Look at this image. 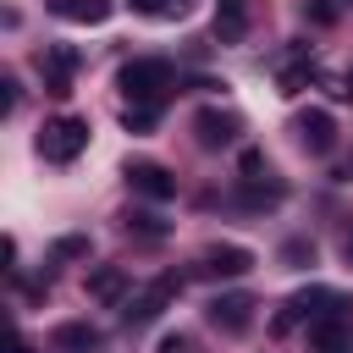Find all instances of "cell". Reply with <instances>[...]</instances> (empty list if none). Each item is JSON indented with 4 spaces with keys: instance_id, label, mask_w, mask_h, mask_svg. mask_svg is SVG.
<instances>
[{
    "instance_id": "8",
    "label": "cell",
    "mask_w": 353,
    "mask_h": 353,
    "mask_svg": "<svg viewBox=\"0 0 353 353\" xmlns=\"http://www.w3.org/2000/svg\"><path fill=\"white\" fill-rule=\"evenodd\" d=\"M292 132L303 138L309 154H331V149H336V121H331V110H303V116L292 121Z\"/></svg>"
},
{
    "instance_id": "6",
    "label": "cell",
    "mask_w": 353,
    "mask_h": 353,
    "mask_svg": "<svg viewBox=\"0 0 353 353\" xmlns=\"http://www.w3.org/2000/svg\"><path fill=\"white\" fill-rule=\"evenodd\" d=\"M127 188L143 193V199H154V204H165V199L176 193V176H171L165 165H154V160H132V165H127Z\"/></svg>"
},
{
    "instance_id": "26",
    "label": "cell",
    "mask_w": 353,
    "mask_h": 353,
    "mask_svg": "<svg viewBox=\"0 0 353 353\" xmlns=\"http://www.w3.org/2000/svg\"><path fill=\"white\" fill-rule=\"evenodd\" d=\"M342 259H347V265H353V237H347V243H342Z\"/></svg>"
},
{
    "instance_id": "20",
    "label": "cell",
    "mask_w": 353,
    "mask_h": 353,
    "mask_svg": "<svg viewBox=\"0 0 353 353\" xmlns=\"http://www.w3.org/2000/svg\"><path fill=\"white\" fill-rule=\"evenodd\" d=\"M127 226H138V232H143V237H160V232H165V226H160V221H154V215H127Z\"/></svg>"
},
{
    "instance_id": "2",
    "label": "cell",
    "mask_w": 353,
    "mask_h": 353,
    "mask_svg": "<svg viewBox=\"0 0 353 353\" xmlns=\"http://www.w3.org/2000/svg\"><path fill=\"white\" fill-rule=\"evenodd\" d=\"M116 83H121L127 105H160V94L171 88V66L154 61V55H143V61H127Z\"/></svg>"
},
{
    "instance_id": "4",
    "label": "cell",
    "mask_w": 353,
    "mask_h": 353,
    "mask_svg": "<svg viewBox=\"0 0 353 353\" xmlns=\"http://www.w3.org/2000/svg\"><path fill=\"white\" fill-rule=\"evenodd\" d=\"M176 292H182V281H176V276H160V281H149L138 298H127L121 320H127V325H149V320H154V314H160V309H165Z\"/></svg>"
},
{
    "instance_id": "3",
    "label": "cell",
    "mask_w": 353,
    "mask_h": 353,
    "mask_svg": "<svg viewBox=\"0 0 353 353\" xmlns=\"http://www.w3.org/2000/svg\"><path fill=\"white\" fill-rule=\"evenodd\" d=\"M320 77V55L309 50V44H292V50H281L276 55V88L292 99V94H303L309 83Z\"/></svg>"
},
{
    "instance_id": "16",
    "label": "cell",
    "mask_w": 353,
    "mask_h": 353,
    "mask_svg": "<svg viewBox=\"0 0 353 353\" xmlns=\"http://www.w3.org/2000/svg\"><path fill=\"white\" fill-rule=\"evenodd\" d=\"M55 347H61V353H88V347H99V331L83 325V320H72V325L55 331Z\"/></svg>"
},
{
    "instance_id": "19",
    "label": "cell",
    "mask_w": 353,
    "mask_h": 353,
    "mask_svg": "<svg viewBox=\"0 0 353 353\" xmlns=\"http://www.w3.org/2000/svg\"><path fill=\"white\" fill-rule=\"evenodd\" d=\"M259 171H265V154H259V149H243V176L259 182Z\"/></svg>"
},
{
    "instance_id": "14",
    "label": "cell",
    "mask_w": 353,
    "mask_h": 353,
    "mask_svg": "<svg viewBox=\"0 0 353 353\" xmlns=\"http://www.w3.org/2000/svg\"><path fill=\"white\" fill-rule=\"evenodd\" d=\"M44 88L50 94H72V72H77V50L72 44H55V50H44Z\"/></svg>"
},
{
    "instance_id": "10",
    "label": "cell",
    "mask_w": 353,
    "mask_h": 353,
    "mask_svg": "<svg viewBox=\"0 0 353 353\" xmlns=\"http://www.w3.org/2000/svg\"><path fill=\"white\" fill-rule=\"evenodd\" d=\"M287 309H292V320H331V314H342V309H347V298H342V292H331V287H303Z\"/></svg>"
},
{
    "instance_id": "22",
    "label": "cell",
    "mask_w": 353,
    "mask_h": 353,
    "mask_svg": "<svg viewBox=\"0 0 353 353\" xmlns=\"http://www.w3.org/2000/svg\"><path fill=\"white\" fill-rule=\"evenodd\" d=\"M160 353H193V342H188V336H165V342H160Z\"/></svg>"
},
{
    "instance_id": "23",
    "label": "cell",
    "mask_w": 353,
    "mask_h": 353,
    "mask_svg": "<svg viewBox=\"0 0 353 353\" xmlns=\"http://www.w3.org/2000/svg\"><path fill=\"white\" fill-rule=\"evenodd\" d=\"M127 6H132V11H143V17H160V11H165V0H127Z\"/></svg>"
},
{
    "instance_id": "21",
    "label": "cell",
    "mask_w": 353,
    "mask_h": 353,
    "mask_svg": "<svg viewBox=\"0 0 353 353\" xmlns=\"http://www.w3.org/2000/svg\"><path fill=\"white\" fill-rule=\"evenodd\" d=\"M281 259H314V243H303V237H292V243L281 248Z\"/></svg>"
},
{
    "instance_id": "9",
    "label": "cell",
    "mask_w": 353,
    "mask_h": 353,
    "mask_svg": "<svg viewBox=\"0 0 353 353\" xmlns=\"http://www.w3.org/2000/svg\"><path fill=\"white\" fill-rule=\"evenodd\" d=\"M88 298H94V303H105V309H116V303H127V298H132V276H127L121 265H99V270L88 276Z\"/></svg>"
},
{
    "instance_id": "25",
    "label": "cell",
    "mask_w": 353,
    "mask_h": 353,
    "mask_svg": "<svg viewBox=\"0 0 353 353\" xmlns=\"http://www.w3.org/2000/svg\"><path fill=\"white\" fill-rule=\"evenodd\" d=\"M342 99H353V66H347V77H342V88H336Z\"/></svg>"
},
{
    "instance_id": "18",
    "label": "cell",
    "mask_w": 353,
    "mask_h": 353,
    "mask_svg": "<svg viewBox=\"0 0 353 353\" xmlns=\"http://www.w3.org/2000/svg\"><path fill=\"white\" fill-rule=\"evenodd\" d=\"M77 254H88V237H61L55 243V259H77Z\"/></svg>"
},
{
    "instance_id": "24",
    "label": "cell",
    "mask_w": 353,
    "mask_h": 353,
    "mask_svg": "<svg viewBox=\"0 0 353 353\" xmlns=\"http://www.w3.org/2000/svg\"><path fill=\"white\" fill-rule=\"evenodd\" d=\"M6 353H33V342H28V336H11V347H6Z\"/></svg>"
},
{
    "instance_id": "15",
    "label": "cell",
    "mask_w": 353,
    "mask_h": 353,
    "mask_svg": "<svg viewBox=\"0 0 353 353\" xmlns=\"http://www.w3.org/2000/svg\"><path fill=\"white\" fill-rule=\"evenodd\" d=\"M50 11L66 17V22H105L110 17V0H50Z\"/></svg>"
},
{
    "instance_id": "12",
    "label": "cell",
    "mask_w": 353,
    "mask_h": 353,
    "mask_svg": "<svg viewBox=\"0 0 353 353\" xmlns=\"http://www.w3.org/2000/svg\"><path fill=\"white\" fill-rule=\"evenodd\" d=\"M309 353H353V320L347 314L314 320L309 325Z\"/></svg>"
},
{
    "instance_id": "27",
    "label": "cell",
    "mask_w": 353,
    "mask_h": 353,
    "mask_svg": "<svg viewBox=\"0 0 353 353\" xmlns=\"http://www.w3.org/2000/svg\"><path fill=\"white\" fill-rule=\"evenodd\" d=\"M347 182H353V160H347Z\"/></svg>"
},
{
    "instance_id": "1",
    "label": "cell",
    "mask_w": 353,
    "mask_h": 353,
    "mask_svg": "<svg viewBox=\"0 0 353 353\" xmlns=\"http://www.w3.org/2000/svg\"><path fill=\"white\" fill-rule=\"evenodd\" d=\"M33 149L50 160V165H72L83 149H88V121L83 116H50L33 138Z\"/></svg>"
},
{
    "instance_id": "11",
    "label": "cell",
    "mask_w": 353,
    "mask_h": 353,
    "mask_svg": "<svg viewBox=\"0 0 353 353\" xmlns=\"http://www.w3.org/2000/svg\"><path fill=\"white\" fill-rule=\"evenodd\" d=\"M254 22V0H215V39L221 44H243Z\"/></svg>"
},
{
    "instance_id": "5",
    "label": "cell",
    "mask_w": 353,
    "mask_h": 353,
    "mask_svg": "<svg viewBox=\"0 0 353 353\" xmlns=\"http://www.w3.org/2000/svg\"><path fill=\"white\" fill-rule=\"evenodd\" d=\"M193 270H199V276H210V281H215V276H226V281H232V276H248V270H254V254H248V248H237V243H215V248H204V254H199V265H193Z\"/></svg>"
},
{
    "instance_id": "17",
    "label": "cell",
    "mask_w": 353,
    "mask_h": 353,
    "mask_svg": "<svg viewBox=\"0 0 353 353\" xmlns=\"http://www.w3.org/2000/svg\"><path fill=\"white\" fill-rule=\"evenodd\" d=\"M154 121H160V105H127V110H121V127H127V132H149Z\"/></svg>"
},
{
    "instance_id": "13",
    "label": "cell",
    "mask_w": 353,
    "mask_h": 353,
    "mask_svg": "<svg viewBox=\"0 0 353 353\" xmlns=\"http://www.w3.org/2000/svg\"><path fill=\"white\" fill-rule=\"evenodd\" d=\"M193 132H199V143H204V149H226V143L237 138V116L210 105V110H199V116H193Z\"/></svg>"
},
{
    "instance_id": "7",
    "label": "cell",
    "mask_w": 353,
    "mask_h": 353,
    "mask_svg": "<svg viewBox=\"0 0 353 353\" xmlns=\"http://www.w3.org/2000/svg\"><path fill=\"white\" fill-rule=\"evenodd\" d=\"M248 320H254V298H248V292H221V298H210V325H221L226 336L248 331Z\"/></svg>"
}]
</instances>
